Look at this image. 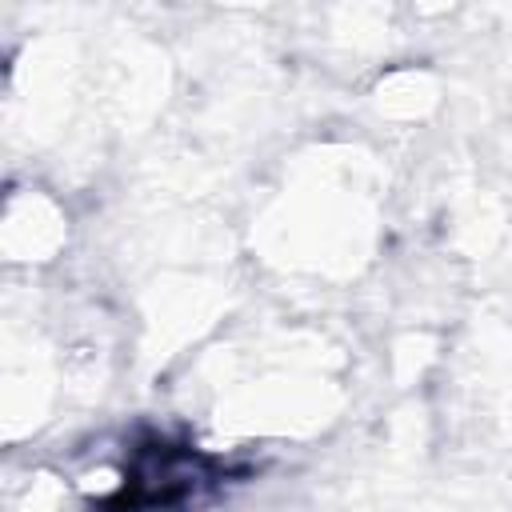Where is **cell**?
<instances>
[{
    "mask_svg": "<svg viewBox=\"0 0 512 512\" xmlns=\"http://www.w3.org/2000/svg\"><path fill=\"white\" fill-rule=\"evenodd\" d=\"M232 464L172 436H148L128 452L124 476L96 512H184L216 496Z\"/></svg>",
    "mask_w": 512,
    "mask_h": 512,
    "instance_id": "obj_1",
    "label": "cell"
}]
</instances>
